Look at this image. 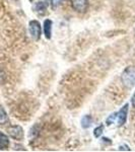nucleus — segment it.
<instances>
[{
    "label": "nucleus",
    "mask_w": 135,
    "mask_h": 152,
    "mask_svg": "<svg viewBox=\"0 0 135 152\" xmlns=\"http://www.w3.org/2000/svg\"><path fill=\"white\" fill-rule=\"evenodd\" d=\"M9 146L8 137L2 132H0V149H6Z\"/></svg>",
    "instance_id": "0eeeda50"
},
{
    "label": "nucleus",
    "mask_w": 135,
    "mask_h": 152,
    "mask_svg": "<svg viewBox=\"0 0 135 152\" xmlns=\"http://www.w3.org/2000/svg\"><path fill=\"white\" fill-rule=\"evenodd\" d=\"M8 122V116L3 107L0 105V125H4Z\"/></svg>",
    "instance_id": "9d476101"
},
{
    "label": "nucleus",
    "mask_w": 135,
    "mask_h": 152,
    "mask_svg": "<svg viewBox=\"0 0 135 152\" xmlns=\"http://www.w3.org/2000/svg\"><path fill=\"white\" fill-rule=\"evenodd\" d=\"M117 118V116H116V114H113V115H111L109 118L107 119V125H111V124H113L114 123V121H115V119Z\"/></svg>",
    "instance_id": "f8f14e48"
},
{
    "label": "nucleus",
    "mask_w": 135,
    "mask_h": 152,
    "mask_svg": "<svg viewBox=\"0 0 135 152\" xmlns=\"http://www.w3.org/2000/svg\"><path fill=\"white\" fill-rule=\"evenodd\" d=\"M8 134L11 138L15 140H21L23 138V130L19 126H11L8 128Z\"/></svg>",
    "instance_id": "20e7f679"
},
{
    "label": "nucleus",
    "mask_w": 135,
    "mask_h": 152,
    "mask_svg": "<svg viewBox=\"0 0 135 152\" xmlns=\"http://www.w3.org/2000/svg\"><path fill=\"white\" fill-rule=\"evenodd\" d=\"M121 81L123 85L126 88H132L135 84V67L130 66V67L126 68L124 72L122 73L121 76Z\"/></svg>",
    "instance_id": "f257e3e1"
},
{
    "label": "nucleus",
    "mask_w": 135,
    "mask_h": 152,
    "mask_svg": "<svg viewBox=\"0 0 135 152\" xmlns=\"http://www.w3.org/2000/svg\"><path fill=\"white\" fill-rule=\"evenodd\" d=\"M29 34L35 41H39L41 37V24L37 20H31L29 23Z\"/></svg>",
    "instance_id": "f03ea898"
},
{
    "label": "nucleus",
    "mask_w": 135,
    "mask_h": 152,
    "mask_svg": "<svg viewBox=\"0 0 135 152\" xmlns=\"http://www.w3.org/2000/svg\"><path fill=\"white\" fill-rule=\"evenodd\" d=\"M127 114H128V104H124L123 107L119 111V113H117V122L119 126H123L126 123L127 120Z\"/></svg>",
    "instance_id": "39448f33"
},
{
    "label": "nucleus",
    "mask_w": 135,
    "mask_h": 152,
    "mask_svg": "<svg viewBox=\"0 0 135 152\" xmlns=\"http://www.w3.org/2000/svg\"><path fill=\"white\" fill-rule=\"evenodd\" d=\"M31 1H33V0H31Z\"/></svg>",
    "instance_id": "2eb2a0df"
},
{
    "label": "nucleus",
    "mask_w": 135,
    "mask_h": 152,
    "mask_svg": "<svg viewBox=\"0 0 135 152\" xmlns=\"http://www.w3.org/2000/svg\"><path fill=\"white\" fill-rule=\"evenodd\" d=\"M131 102H132V105L135 107V92H134V94H133V96H132V99H131Z\"/></svg>",
    "instance_id": "4468645a"
},
{
    "label": "nucleus",
    "mask_w": 135,
    "mask_h": 152,
    "mask_svg": "<svg viewBox=\"0 0 135 152\" xmlns=\"http://www.w3.org/2000/svg\"><path fill=\"white\" fill-rule=\"evenodd\" d=\"M70 3L72 8L79 13H83L88 8V0H70Z\"/></svg>",
    "instance_id": "7ed1b4c3"
},
{
    "label": "nucleus",
    "mask_w": 135,
    "mask_h": 152,
    "mask_svg": "<svg viewBox=\"0 0 135 152\" xmlns=\"http://www.w3.org/2000/svg\"><path fill=\"white\" fill-rule=\"evenodd\" d=\"M46 9H47V5H46V3L43 1L38 2V4H36V6H35V10L37 12H39V13H41V14L45 13Z\"/></svg>",
    "instance_id": "1a4fd4ad"
},
{
    "label": "nucleus",
    "mask_w": 135,
    "mask_h": 152,
    "mask_svg": "<svg viewBox=\"0 0 135 152\" xmlns=\"http://www.w3.org/2000/svg\"><path fill=\"white\" fill-rule=\"evenodd\" d=\"M49 2L51 3V5H52L53 8H55L56 6L59 4V2H60V0H48Z\"/></svg>",
    "instance_id": "ddd939ff"
},
{
    "label": "nucleus",
    "mask_w": 135,
    "mask_h": 152,
    "mask_svg": "<svg viewBox=\"0 0 135 152\" xmlns=\"http://www.w3.org/2000/svg\"><path fill=\"white\" fill-rule=\"evenodd\" d=\"M103 131H104V126H103V125H100V126H99V127H97V128L95 129V131H94L95 137L99 138L101 135L103 134Z\"/></svg>",
    "instance_id": "9b49d317"
},
{
    "label": "nucleus",
    "mask_w": 135,
    "mask_h": 152,
    "mask_svg": "<svg viewBox=\"0 0 135 152\" xmlns=\"http://www.w3.org/2000/svg\"><path fill=\"white\" fill-rule=\"evenodd\" d=\"M52 20L50 19H46L44 21V34L47 39H51V35H52Z\"/></svg>",
    "instance_id": "423d86ee"
},
{
    "label": "nucleus",
    "mask_w": 135,
    "mask_h": 152,
    "mask_svg": "<svg viewBox=\"0 0 135 152\" xmlns=\"http://www.w3.org/2000/svg\"><path fill=\"white\" fill-rule=\"evenodd\" d=\"M92 117L87 115V116L83 117L82 120H81V127H82V128H84V129H87V128H90V127L92 126Z\"/></svg>",
    "instance_id": "6e6552de"
}]
</instances>
